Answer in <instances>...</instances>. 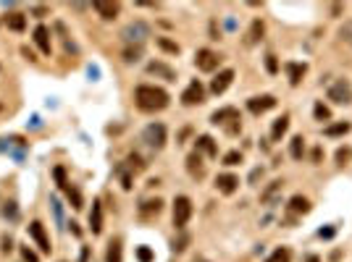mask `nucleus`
<instances>
[{"label":"nucleus","instance_id":"obj_32","mask_svg":"<svg viewBox=\"0 0 352 262\" xmlns=\"http://www.w3.org/2000/svg\"><path fill=\"white\" fill-rule=\"evenodd\" d=\"M140 55H142V48H126V50H124V60H126V63L140 60Z\"/></svg>","mask_w":352,"mask_h":262},{"label":"nucleus","instance_id":"obj_18","mask_svg":"<svg viewBox=\"0 0 352 262\" xmlns=\"http://www.w3.org/2000/svg\"><path fill=\"white\" fill-rule=\"evenodd\" d=\"M263 32H266L263 21H260V19H255V21L250 24V32H247V37H244V45H255L260 37H263Z\"/></svg>","mask_w":352,"mask_h":262},{"label":"nucleus","instance_id":"obj_34","mask_svg":"<svg viewBox=\"0 0 352 262\" xmlns=\"http://www.w3.org/2000/svg\"><path fill=\"white\" fill-rule=\"evenodd\" d=\"M266 68H268V73H276L279 71V60H276V55H266Z\"/></svg>","mask_w":352,"mask_h":262},{"label":"nucleus","instance_id":"obj_44","mask_svg":"<svg viewBox=\"0 0 352 262\" xmlns=\"http://www.w3.org/2000/svg\"><path fill=\"white\" fill-rule=\"evenodd\" d=\"M313 163H321V149H313Z\"/></svg>","mask_w":352,"mask_h":262},{"label":"nucleus","instance_id":"obj_8","mask_svg":"<svg viewBox=\"0 0 352 262\" xmlns=\"http://www.w3.org/2000/svg\"><path fill=\"white\" fill-rule=\"evenodd\" d=\"M203 100H205V89H203L200 82H192L184 92H181V102L184 105H200Z\"/></svg>","mask_w":352,"mask_h":262},{"label":"nucleus","instance_id":"obj_26","mask_svg":"<svg viewBox=\"0 0 352 262\" xmlns=\"http://www.w3.org/2000/svg\"><path fill=\"white\" fill-rule=\"evenodd\" d=\"M302 152H305V139L302 136H292V144H289V155H292L295 160L302 158Z\"/></svg>","mask_w":352,"mask_h":262},{"label":"nucleus","instance_id":"obj_39","mask_svg":"<svg viewBox=\"0 0 352 262\" xmlns=\"http://www.w3.org/2000/svg\"><path fill=\"white\" fill-rule=\"evenodd\" d=\"M187 244H189V236H181L179 241H174V252H184Z\"/></svg>","mask_w":352,"mask_h":262},{"label":"nucleus","instance_id":"obj_25","mask_svg":"<svg viewBox=\"0 0 352 262\" xmlns=\"http://www.w3.org/2000/svg\"><path fill=\"white\" fill-rule=\"evenodd\" d=\"M147 71H150V73L163 76V79H168V82H174V71L168 68V66H163V63H150V66H147Z\"/></svg>","mask_w":352,"mask_h":262},{"label":"nucleus","instance_id":"obj_33","mask_svg":"<svg viewBox=\"0 0 352 262\" xmlns=\"http://www.w3.org/2000/svg\"><path fill=\"white\" fill-rule=\"evenodd\" d=\"M281 186H284V183H281V181H273V183H271V186H268V189L263 192V202H268V199H271L273 194H276V192H279Z\"/></svg>","mask_w":352,"mask_h":262},{"label":"nucleus","instance_id":"obj_45","mask_svg":"<svg viewBox=\"0 0 352 262\" xmlns=\"http://www.w3.org/2000/svg\"><path fill=\"white\" fill-rule=\"evenodd\" d=\"M87 257H89V249L84 246V249H82V262H87Z\"/></svg>","mask_w":352,"mask_h":262},{"label":"nucleus","instance_id":"obj_1","mask_svg":"<svg viewBox=\"0 0 352 262\" xmlns=\"http://www.w3.org/2000/svg\"><path fill=\"white\" fill-rule=\"evenodd\" d=\"M134 100H137V107H140V110L155 113V110H163L168 105V92L161 89V87H152V84H142V87L134 89Z\"/></svg>","mask_w":352,"mask_h":262},{"label":"nucleus","instance_id":"obj_38","mask_svg":"<svg viewBox=\"0 0 352 262\" xmlns=\"http://www.w3.org/2000/svg\"><path fill=\"white\" fill-rule=\"evenodd\" d=\"M347 158H349V149H347V147H339V149H336V163H339V165H344Z\"/></svg>","mask_w":352,"mask_h":262},{"label":"nucleus","instance_id":"obj_31","mask_svg":"<svg viewBox=\"0 0 352 262\" xmlns=\"http://www.w3.org/2000/svg\"><path fill=\"white\" fill-rule=\"evenodd\" d=\"M239 163H242V152H237V149L223 155V165H239Z\"/></svg>","mask_w":352,"mask_h":262},{"label":"nucleus","instance_id":"obj_3","mask_svg":"<svg viewBox=\"0 0 352 262\" xmlns=\"http://www.w3.org/2000/svg\"><path fill=\"white\" fill-rule=\"evenodd\" d=\"M142 139L152 149H161L166 144V126H163V123H150V126L145 129V134H142Z\"/></svg>","mask_w":352,"mask_h":262},{"label":"nucleus","instance_id":"obj_5","mask_svg":"<svg viewBox=\"0 0 352 262\" xmlns=\"http://www.w3.org/2000/svg\"><path fill=\"white\" fill-rule=\"evenodd\" d=\"M329 100L339 102V105L352 102V87H349L344 79H342V82H334V84L329 87Z\"/></svg>","mask_w":352,"mask_h":262},{"label":"nucleus","instance_id":"obj_20","mask_svg":"<svg viewBox=\"0 0 352 262\" xmlns=\"http://www.w3.org/2000/svg\"><path fill=\"white\" fill-rule=\"evenodd\" d=\"M286 73H289V84L297 87L305 76V66L302 63H286Z\"/></svg>","mask_w":352,"mask_h":262},{"label":"nucleus","instance_id":"obj_6","mask_svg":"<svg viewBox=\"0 0 352 262\" xmlns=\"http://www.w3.org/2000/svg\"><path fill=\"white\" fill-rule=\"evenodd\" d=\"M247 107H250V113L260 116V113L271 110V107H276V97H273V95H260V97H250V100H247Z\"/></svg>","mask_w":352,"mask_h":262},{"label":"nucleus","instance_id":"obj_16","mask_svg":"<svg viewBox=\"0 0 352 262\" xmlns=\"http://www.w3.org/2000/svg\"><path fill=\"white\" fill-rule=\"evenodd\" d=\"M163 210V199H147V202L140 205V215L142 218H152V215H161Z\"/></svg>","mask_w":352,"mask_h":262},{"label":"nucleus","instance_id":"obj_13","mask_svg":"<svg viewBox=\"0 0 352 262\" xmlns=\"http://www.w3.org/2000/svg\"><path fill=\"white\" fill-rule=\"evenodd\" d=\"M89 228H92V234H100L103 231V202L95 199L92 202V212H89Z\"/></svg>","mask_w":352,"mask_h":262},{"label":"nucleus","instance_id":"obj_42","mask_svg":"<svg viewBox=\"0 0 352 262\" xmlns=\"http://www.w3.org/2000/svg\"><path fill=\"white\" fill-rule=\"evenodd\" d=\"M342 37H344L347 42H352V24H347V26L342 29Z\"/></svg>","mask_w":352,"mask_h":262},{"label":"nucleus","instance_id":"obj_12","mask_svg":"<svg viewBox=\"0 0 352 262\" xmlns=\"http://www.w3.org/2000/svg\"><path fill=\"white\" fill-rule=\"evenodd\" d=\"M35 42H37V48L42 50V55H50V32H48V26H37L35 29Z\"/></svg>","mask_w":352,"mask_h":262},{"label":"nucleus","instance_id":"obj_14","mask_svg":"<svg viewBox=\"0 0 352 262\" xmlns=\"http://www.w3.org/2000/svg\"><path fill=\"white\" fill-rule=\"evenodd\" d=\"M95 11L100 13V16H103L105 21H111V19H116V16H118L121 6H118V3H105V0H98V3H95Z\"/></svg>","mask_w":352,"mask_h":262},{"label":"nucleus","instance_id":"obj_7","mask_svg":"<svg viewBox=\"0 0 352 262\" xmlns=\"http://www.w3.org/2000/svg\"><path fill=\"white\" fill-rule=\"evenodd\" d=\"M218 60H221V58L213 53V50H197V55H195V66L200 68V71H216Z\"/></svg>","mask_w":352,"mask_h":262},{"label":"nucleus","instance_id":"obj_29","mask_svg":"<svg viewBox=\"0 0 352 262\" xmlns=\"http://www.w3.org/2000/svg\"><path fill=\"white\" fill-rule=\"evenodd\" d=\"M313 116H315V121H329V118H331V113H329V107H326L324 102H318V105L313 107Z\"/></svg>","mask_w":352,"mask_h":262},{"label":"nucleus","instance_id":"obj_43","mask_svg":"<svg viewBox=\"0 0 352 262\" xmlns=\"http://www.w3.org/2000/svg\"><path fill=\"white\" fill-rule=\"evenodd\" d=\"M3 252H11V239L3 236Z\"/></svg>","mask_w":352,"mask_h":262},{"label":"nucleus","instance_id":"obj_2","mask_svg":"<svg viewBox=\"0 0 352 262\" xmlns=\"http://www.w3.org/2000/svg\"><path fill=\"white\" fill-rule=\"evenodd\" d=\"M192 218V199L189 197H176L174 199V226L176 231H181Z\"/></svg>","mask_w":352,"mask_h":262},{"label":"nucleus","instance_id":"obj_30","mask_svg":"<svg viewBox=\"0 0 352 262\" xmlns=\"http://www.w3.org/2000/svg\"><path fill=\"white\" fill-rule=\"evenodd\" d=\"M158 48H163L166 53H179V45L176 42H171V40H166V37H158Z\"/></svg>","mask_w":352,"mask_h":262},{"label":"nucleus","instance_id":"obj_9","mask_svg":"<svg viewBox=\"0 0 352 262\" xmlns=\"http://www.w3.org/2000/svg\"><path fill=\"white\" fill-rule=\"evenodd\" d=\"M232 82H234V71H232V68H223V71L216 76V79L210 82V92H213V95H223Z\"/></svg>","mask_w":352,"mask_h":262},{"label":"nucleus","instance_id":"obj_22","mask_svg":"<svg viewBox=\"0 0 352 262\" xmlns=\"http://www.w3.org/2000/svg\"><path fill=\"white\" fill-rule=\"evenodd\" d=\"M289 212H310V202H308V199H305V197H292V199H289Z\"/></svg>","mask_w":352,"mask_h":262},{"label":"nucleus","instance_id":"obj_37","mask_svg":"<svg viewBox=\"0 0 352 262\" xmlns=\"http://www.w3.org/2000/svg\"><path fill=\"white\" fill-rule=\"evenodd\" d=\"M21 257H24V262H40V257L29 249V246H24V249H21Z\"/></svg>","mask_w":352,"mask_h":262},{"label":"nucleus","instance_id":"obj_10","mask_svg":"<svg viewBox=\"0 0 352 262\" xmlns=\"http://www.w3.org/2000/svg\"><path fill=\"white\" fill-rule=\"evenodd\" d=\"M216 186H218L221 194H234V192L239 189V178L232 176V173H221V176L216 178Z\"/></svg>","mask_w":352,"mask_h":262},{"label":"nucleus","instance_id":"obj_4","mask_svg":"<svg viewBox=\"0 0 352 262\" xmlns=\"http://www.w3.org/2000/svg\"><path fill=\"white\" fill-rule=\"evenodd\" d=\"M121 37H124L126 42H142L150 37V26L145 21H132L124 32H121Z\"/></svg>","mask_w":352,"mask_h":262},{"label":"nucleus","instance_id":"obj_23","mask_svg":"<svg viewBox=\"0 0 352 262\" xmlns=\"http://www.w3.org/2000/svg\"><path fill=\"white\" fill-rule=\"evenodd\" d=\"M195 152H205V155L213 158L218 149H216V142H213L210 136H200V139H197V149H195Z\"/></svg>","mask_w":352,"mask_h":262},{"label":"nucleus","instance_id":"obj_24","mask_svg":"<svg viewBox=\"0 0 352 262\" xmlns=\"http://www.w3.org/2000/svg\"><path fill=\"white\" fill-rule=\"evenodd\" d=\"M105 262H121V241L113 239L108 244V252H105Z\"/></svg>","mask_w":352,"mask_h":262},{"label":"nucleus","instance_id":"obj_41","mask_svg":"<svg viewBox=\"0 0 352 262\" xmlns=\"http://www.w3.org/2000/svg\"><path fill=\"white\" fill-rule=\"evenodd\" d=\"M55 181H58V186H66V171H63V168H55Z\"/></svg>","mask_w":352,"mask_h":262},{"label":"nucleus","instance_id":"obj_15","mask_svg":"<svg viewBox=\"0 0 352 262\" xmlns=\"http://www.w3.org/2000/svg\"><path fill=\"white\" fill-rule=\"evenodd\" d=\"M210 121L216 123V126L218 123L223 126V123H229V121H239V113H237V107H221V110H216L210 116Z\"/></svg>","mask_w":352,"mask_h":262},{"label":"nucleus","instance_id":"obj_21","mask_svg":"<svg viewBox=\"0 0 352 262\" xmlns=\"http://www.w3.org/2000/svg\"><path fill=\"white\" fill-rule=\"evenodd\" d=\"M187 168H189V173H192V176H203V173H205L203 160H200V152H192V155L187 158Z\"/></svg>","mask_w":352,"mask_h":262},{"label":"nucleus","instance_id":"obj_36","mask_svg":"<svg viewBox=\"0 0 352 262\" xmlns=\"http://www.w3.org/2000/svg\"><path fill=\"white\" fill-rule=\"evenodd\" d=\"M137 259L140 262H152V252L147 249V246H140V249H137Z\"/></svg>","mask_w":352,"mask_h":262},{"label":"nucleus","instance_id":"obj_19","mask_svg":"<svg viewBox=\"0 0 352 262\" xmlns=\"http://www.w3.org/2000/svg\"><path fill=\"white\" fill-rule=\"evenodd\" d=\"M286 129H289V116L276 118V123H273V129H271V139L273 142H281V136L286 134Z\"/></svg>","mask_w":352,"mask_h":262},{"label":"nucleus","instance_id":"obj_27","mask_svg":"<svg viewBox=\"0 0 352 262\" xmlns=\"http://www.w3.org/2000/svg\"><path fill=\"white\" fill-rule=\"evenodd\" d=\"M352 126L347 121H339V123H331V126H326V136H342V134H347Z\"/></svg>","mask_w":352,"mask_h":262},{"label":"nucleus","instance_id":"obj_28","mask_svg":"<svg viewBox=\"0 0 352 262\" xmlns=\"http://www.w3.org/2000/svg\"><path fill=\"white\" fill-rule=\"evenodd\" d=\"M266 262H292V252H289L286 246H279V249L273 252V254H271Z\"/></svg>","mask_w":352,"mask_h":262},{"label":"nucleus","instance_id":"obj_35","mask_svg":"<svg viewBox=\"0 0 352 262\" xmlns=\"http://www.w3.org/2000/svg\"><path fill=\"white\" fill-rule=\"evenodd\" d=\"M66 189H69V186H66ZM69 199H71V207H76V210L82 207V194L76 192V189H69Z\"/></svg>","mask_w":352,"mask_h":262},{"label":"nucleus","instance_id":"obj_17","mask_svg":"<svg viewBox=\"0 0 352 262\" xmlns=\"http://www.w3.org/2000/svg\"><path fill=\"white\" fill-rule=\"evenodd\" d=\"M6 24H8V29H13V32H24V29H26V19H24V13H19V11H11L6 16Z\"/></svg>","mask_w":352,"mask_h":262},{"label":"nucleus","instance_id":"obj_40","mask_svg":"<svg viewBox=\"0 0 352 262\" xmlns=\"http://www.w3.org/2000/svg\"><path fill=\"white\" fill-rule=\"evenodd\" d=\"M129 165L134 168V171H142V168H145V163L140 160V155H129Z\"/></svg>","mask_w":352,"mask_h":262},{"label":"nucleus","instance_id":"obj_11","mask_svg":"<svg viewBox=\"0 0 352 262\" xmlns=\"http://www.w3.org/2000/svg\"><path fill=\"white\" fill-rule=\"evenodd\" d=\"M29 234H32V239L37 241V246H40L42 252H50V241H48V236H45V228H42L40 220L29 223Z\"/></svg>","mask_w":352,"mask_h":262}]
</instances>
